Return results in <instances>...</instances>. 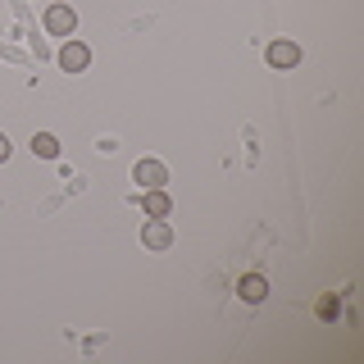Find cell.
<instances>
[{
    "label": "cell",
    "instance_id": "cell-1",
    "mask_svg": "<svg viewBox=\"0 0 364 364\" xmlns=\"http://www.w3.org/2000/svg\"><path fill=\"white\" fill-rule=\"evenodd\" d=\"M46 32L50 37H73L77 32V9L73 5H64V0H55V5H46Z\"/></svg>",
    "mask_w": 364,
    "mask_h": 364
},
{
    "label": "cell",
    "instance_id": "cell-2",
    "mask_svg": "<svg viewBox=\"0 0 364 364\" xmlns=\"http://www.w3.org/2000/svg\"><path fill=\"white\" fill-rule=\"evenodd\" d=\"M264 60H269V68H282V73H287V68L301 64V46H296L291 37H273L269 50H264Z\"/></svg>",
    "mask_w": 364,
    "mask_h": 364
},
{
    "label": "cell",
    "instance_id": "cell-3",
    "mask_svg": "<svg viewBox=\"0 0 364 364\" xmlns=\"http://www.w3.org/2000/svg\"><path fill=\"white\" fill-rule=\"evenodd\" d=\"M132 182L141 191H155V187H164V182H168V168L159 164V159L146 155V159H136V164H132Z\"/></svg>",
    "mask_w": 364,
    "mask_h": 364
},
{
    "label": "cell",
    "instance_id": "cell-4",
    "mask_svg": "<svg viewBox=\"0 0 364 364\" xmlns=\"http://www.w3.org/2000/svg\"><path fill=\"white\" fill-rule=\"evenodd\" d=\"M87 64H91V50H87V41L68 37V41L60 46V68H64V73H82Z\"/></svg>",
    "mask_w": 364,
    "mask_h": 364
},
{
    "label": "cell",
    "instance_id": "cell-5",
    "mask_svg": "<svg viewBox=\"0 0 364 364\" xmlns=\"http://www.w3.org/2000/svg\"><path fill=\"white\" fill-rule=\"evenodd\" d=\"M141 246L146 250H168L173 246V228H168L164 219H146L141 223Z\"/></svg>",
    "mask_w": 364,
    "mask_h": 364
},
{
    "label": "cell",
    "instance_id": "cell-6",
    "mask_svg": "<svg viewBox=\"0 0 364 364\" xmlns=\"http://www.w3.org/2000/svg\"><path fill=\"white\" fill-rule=\"evenodd\" d=\"M141 210H146V219H168V214H173V200H168L164 187H155V191L141 196Z\"/></svg>",
    "mask_w": 364,
    "mask_h": 364
},
{
    "label": "cell",
    "instance_id": "cell-7",
    "mask_svg": "<svg viewBox=\"0 0 364 364\" xmlns=\"http://www.w3.org/2000/svg\"><path fill=\"white\" fill-rule=\"evenodd\" d=\"M32 155H37V159H55V155H60L55 132H32Z\"/></svg>",
    "mask_w": 364,
    "mask_h": 364
},
{
    "label": "cell",
    "instance_id": "cell-8",
    "mask_svg": "<svg viewBox=\"0 0 364 364\" xmlns=\"http://www.w3.org/2000/svg\"><path fill=\"white\" fill-rule=\"evenodd\" d=\"M269 296V282L259 278V273H250V278H242V301H250V305H259Z\"/></svg>",
    "mask_w": 364,
    "mask_h": 364
},
{
    "label": "cell",
    "instance_id": "cell-9",
    "mask_svg": "<svg viewBox=\"0 0 364 364\" xmlns=\"http://www.w3.org/2000/svg\"><path fill=\"white\" fill-rule=\"evenodd\" d=\"M5 159H9V136L0 132V164H5Z\"/></svg>",
    "mask_w": 364,
    "mask_h": 364
}]
</instances>
